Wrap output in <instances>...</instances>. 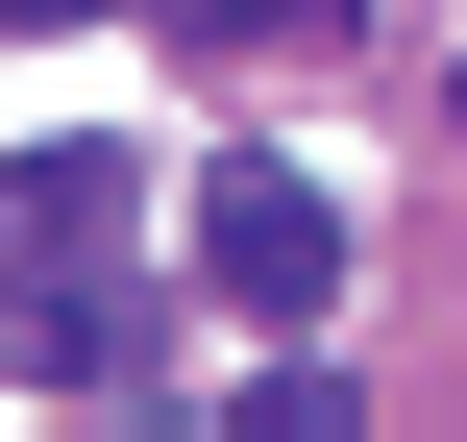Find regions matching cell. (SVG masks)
<instances>
[{
  "instance_id": "obj_1",
  "label": "cell",
  "mask_w": 467,
  "mask_h": 442,
  "mask_svg": "<svg viewBox=\"0 0 467 442\" xmlns=\"http://www.w3.org/2000/svg\"><path fill=\"white\" fill-rule=\"evenodd\" d=\"M197 295H222V320H320V295H345V197H320L296 148H222V172H197Z\"/></svg>"
},
{
  "instance_id": "obj_3",
  "label": "cell",
  "mask_w": 467,
  "mask_h": 442,
  "mask_svg": "<svg viewBox=\"0 0 467 442\" xmlns=\"http://www.w3.org/2000/svg\"><path fill=\"white\" fill-rule=\"evenodd\" d=\"M197 49H271V25H369V0H172Z\"/></svg>"
},
{
  "instance_id": "obj_4",
  "label": "cell",
  "mask_w": 467,
  "mask_h": 442,
  "mask_svg": "<svg viewBox=\"0 0 467 442\" xmlns=\"http://www.w3.org/2000/svg\"><path fill=\"white\" fill-rule=\"evenodd\" d=\"M49 25H99V0H0V49H49Z\"/></svg>"
},
{
  "instance_id": "obj_2",
  "label": "cell",
  "mask_w": 467,
  "mask_h": 442,
  "mask_svg": "<svg viewBox=\"0 0 467 442\" xmlns=\"http://www.w3.org/2000/svg\"><path fill=\"white\" fill-rule=\"evenodd\" d=\"M25 369H49V394H148V320H123L99 271H49V295H25Z\"/></svg>"
}]
</instances>
